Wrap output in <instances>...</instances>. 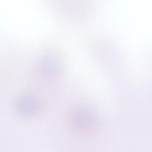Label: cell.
Wrapping results in <instances>:
<instances>
[{
	"instance_id": "obj_1",
	"label": "cell",
	"mask_w": 152,
	"mask_h": 152,
	"mask_svg": "<svg viewBox=\"0 0 152 152\" xmlns=\"http://www.w3.org/2000/svg\"><path fill=\"white\" fill-rule=\"evenodd\" d=\"M74 128L80 133H89L95 126V119L93 114L86 109L77 110L71 115Z\"/></svg>"
},
{
	"instance_id": "obj_2",
	"label": "cell",
	"mask_w": 152,
	"mask_h": 152,
	"mask_svg": "<svg viewBox=\"0 0 152 152\" xmlns=\"http://www.w3.org/2000/svg\"><path fill=\"white\" fill-rule=\"evenodd\" d=\"M15 106L18 113L25 116L36 114L40 108L38 100L31 96H25L20 98L17 101Z\"/></svg>"
},
{
	"instance_id": "obj_3",
	"label": "cell",
	"mask_w": 152,
	"mask_h": 152,
	"mask_svg": "<svg viewBox=\"0 0 152 152\" xmlns=\"http://www.w3.org/2000/svg\"><path fill=\"white\" fill-rule=\"evenodd\" d=\"M41 72L44 76L48 77L55 76L58 72L59 64L58 60L54 59H47L42 61L40 65Z\"/></svg>"
}]
</instances>
